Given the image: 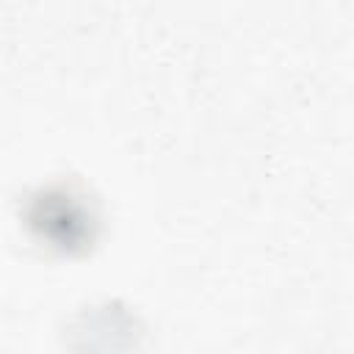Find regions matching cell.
Here are the masks:
<instances>
[{"label":"cell","mask_w":354,"mask_h":354,"mask_svg":"<svg viewBox=\"0 0 354 354\" xmlns=\"http://www.w3.org/2000/svg\"><path fill=\"white\" fill-rule=\"evenodd\" d=\"M69 188H47V191H39V196L33 199V224L41 230V238L47 235L55 246H75L80 241H91V210L83 205V194H77L72 199V205L66 207L69 202Z\"/></svg>","instance_id":"cell-1"}]
</instances>
